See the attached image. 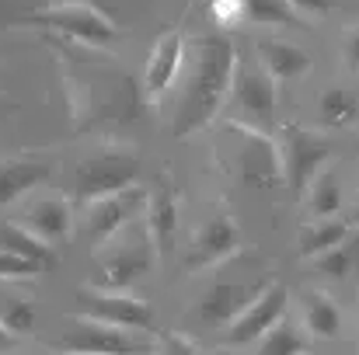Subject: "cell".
Here are the masks:
<instances>
[{
  "instance_id": "6da1fadb",
  "label": "cell",
  "mask_w": 359,
  "mask_h": 355,
  "mask_svg": "<svg viewBox=\"0 0 359 355\" xmlns=\"http://www.w3.org/2000/svg\"><path fill=\"white\" fill-rule=\"evenodd\" d=\"M238 67V49L220 35H203L185 49V67L178 77V109L171 118V136H192L210 125L227 105L231 81Z\"/></svg>"
},
{
  "instance_id": "7a4b0ae2",
  "label": "cell",
  "mask_w": 359,
  "mask_h": 355,
  "mask_svg": "<svg viewBox=\"0 0 359 355\" xmlns=\"http://www.w3.org/2000/svg\"><path fill=\"white\" fill-rule=\"evenodd\" d=\"M161 251L154 244V237L147 230L143 220L129 223L126 230L98 244V254H95V265H98V279L95 286H105V289H129L136 286L140 279H147L157 265Z\"/></svg>"
},
{
  "instance_id": "3957f363",
  "label": "cell",
  "mask_w": 359,
  "mask_h": 355,
  "mask_svg": "<svg viewBox=\"0 0 359 355\" xmlns=\"http://www.w3.org/2000/svg\"><path fill=\"white\" fill-rule=\"evenodd\" d=\"M136 181H140L136 150L105 143V146L91 150L77 164V171H74V199L88 206V202H95L102 195H112V192H122V188H129Z\"/></svg>"
},
{
  "instance_id": "277c9868",
  "label": "cell",
  "mask_w": 359,
  "mask_h": 355,
  "mask_svg": "<svg viewBox=\"0 0 359 355\" xmlns=\"http://www.w3.org/2000/svg\"><path fill=\"white\" fill-rule=\"evenodd\" d=\"M276 84H279V81L265 70L262 60L238 56L234 81H231V95H227L231 122L255 125V129L272 132V125H276Z\"/></svg>"
},
{
  "instance_id": "5b68a950",
  "label": "cell",
  "mask_w": 359,
  "mask_h": 355,
  "mask_svg": "<svg viewBox=\"0 0 359 355\" xmlns=\"http://www.w3.org/2000/svg\"><path fill=\"white\" fill-rule=\"evenodd\" d=\"M276 143H279V160H283V181H286V188L297 199H304V192L311 188V181L328 167L332 143L325 136H318V132L300 129V125L279 129Z\"/></svg>"
},
{
  "instance_id": "8992f818",
  "label": "cell",
  "mask_w": 359,
  "mask_h": 355,
  "mask_svg": "<svg viewBox=\"0 0 359 355\" xmlns=\"http://www.w3.org/2000/svg\"><path fill=\"white\" fill-rule=\"evenodd\" d=\"M74 314L102 321V324H116L129 331H147L154 324V310L129 296V289H105V286H91V289H77L74 296Z\"/></svg>"
},
{
  "instance_id": "52a82bcc",
  "label": "cell",
  "mask_w": 359,
  "mask_h": 355,
  "mask_svg": "<svg viewBox=\"0 0 359 355\" xmlns=\"http://www.w3.org/2000/svg\"><path fill=\"white\" fill-rule=\"evenodd\" d=\"M231 132L238 136V150H234V174L244 185H272L283 178V160H279V143L276 136H269L265 129L255 125H241L227 122Z\"/></svg>"
},
{
  "instance_id": "ba28073f",
  "label": "cell",
  "mask_w": 359,
  "mask_h": 355,
  "mask_svg": "<svg viewBox=\"0 0 359 355\" xmlns=\"http://www.w3.org/2000/svg\"><path fill=\"white\" fill-rule=\"evenodd\" d=\"M147 202H150V192H147V188H136V185L88 202V209H84V234H88V240H91V244L112 240V237L119 234V230H126L129 223L143 220Z\"/></svg>"
},
{
  "instance_id": "9c48e42d",
  "label": "cell",
  "mask_w": 359,
  "mask_h": 355,
  "mask_svg": "<svg viewBox=\"0 0 359 355\" xmlns=\"http://www.w3.org/2000/svg\"><path fill=\"white\" fill-rule=\"evenodd\" d=\"M32 21L46 25L53 32H63V35H70V39L91 46V49H105V46H112L119 39L116 25L102 11H95L91 4H56V7H46V11L32 14Z\"/></svg>"
},
{
  "instance_id": "30bf717a",
  "label": "cell",
  "mask_w": 359,
  "mask_h": 355,
  "mask_svg": "<svg viewBox=\"0 0 359 355\" xmlns=\"http://www.w3.org/2000/svg\"><path fill=\"white\" fill-rule=\"evenodd\" d=\"M286 289L279 286V282H269L244 310H241L238 317L227 324V331H224V345L227 349H244V345H255L269 328H276L283 317H286Z\"/></svg>"
},
{
  "instance_id": "8fae6325",
  "label": "cell",
  "mask_w": 359,
  "mask_h": 355,
  "mask_svg": "<svg viewBox=\"0 0 359 355\" xmlns=\"http://www.w3.org/2000/svg\"><path fill=\"white\" fill-rule=\"evenodd\" d=\"M241 247H244V237H241V227L234 223V216L217 213L192 234V244L185 251V268L199 272V268L224 265V261L238 258Z\"/></svg>"
},
{
  "instance_id": "7c38bea8",
  "label": "cell",
  "mask_w": 359,
  "mask_h": 355,
  "mask_svg": "<svg viewBox=\"0 0 359 355\" xmlns=\"http://www.w3.org/2000/svg\"><path fill=\"white\" fill-rule=\"evenodd\" d=\"M56 349L63 352H143L150 345L136 342L129 328H116V324H102V321H91V317H81L74 321V328L53 342Z\"/></svg>"
},
{
  "instance_id": "4fadbf2b",
  "label": "cell",
  "mask_w": 359,
  "mask_h": 355,
  "mask_svg": "<svg viewBox=\"0 0 359 355\" xmlns=\"http://www.w3.org/2000/svg\"><path fill=\"white\" fill-rule=\"evenodd\" d=\"M185 39H182V32H164L157 42H154V53H150V60H147V67H143V91H147V98H164L175 84H178V77H182V67H185Z\"/></svg>"
},
{
  "instance_id": "5bb4252c",
  "label": "cell",
  "mask_w": 359,
  "mask_h": 355,
  "mask_svg": "<svg viewBox=\"0 0 359 355\" xmlns=\"http://www.w3.org/2000/svg\"><path fill=\"white\" fill-rule=\"evenodd\" d=\"M265 286H269V282H262V279H258V282H244V279H231V282H227V279H220V282H213V286L199 296L192 317H203V321H210V324H231Z\"/></svg>"
},
{
  "instance_id": "9a60e30c",
  "label": "cell",
  "mask_w": 359,
  "mask_h": 355,
  "mask_svg": "<svg viewBox=\"0 0 359 355\" xmlns=\"http://www.w3.org/2000/svg\"><path fill=\"white\" fill-rule=\"evenodd\" d=\"M143 223H147V230L154 237L161 258H168L171 247H175V234H178V195H175L171 185L157 181L150 188V202H147Z\"/></svg>"
},
{
  "instance_id": "2e32d148",
  "label": "cell",
  "mask_w": 359,
  "mask_h": 355,
  "mask_svg": "<svg viewBox=\"0 0 359 355\" xmlns=\"http://www.w3.org/2000/svg\"><path fill=\"white\" fill-rule=\"evenodd\" d=\"M21 223L32 227L42 240H49L56 247V244L70 240V234H74V209L63 199H35L25 209V220Z\"/></svg>"
},
{
  "instance_id": "e0dca14e",
  "label": "cell",
  "mask_w": 359,
  "mask_h": 355,
  "mask_svg": "<svg viewBox=\"0 0 359 355\" xmlns=\"http://www.w3.org/2000/svg\"><path fill=\"white\" fill-rule=\"evenodd\" d=\"M258 60L265 63V70L276 77V81H297L311 70V56L293 46V42H283V39H265L258 42Z\"/></svg>"
},
{
  "instance_id": "ac0fdd59",
  "label": "cell",
  "mask_w": 359,
  "mask_h": 355,
  "mask_svg": "<svg viewBox=\"0 0 359 355\" xmlns=\"http://www.w3.org/2000/svg\"><path fill=\"white\" fill-rule=\"evenodd\" d=\"M46 178H49L46 160H7V164H0V206L18 202L25 192L39 188Z\"/></svg>"
},
{
  "instance_id": "d6986e66",
  "label": "cell",
  "mask_w": 359,
  "mask_h": 355,
  "mask_svg": "<svg viewBox=\"0 0 359 355\" xmlns=\"http://www.w3.org/2000/svg\"><path fill=\"white\" fill-rule=\"evenodd\" d=\"M353 223L349 220H342V216H321V220H311V223H304L300 227V237H297V251L304 254V258H318V254H325V251H332L335 244H342L346 237L353 234L349 230Z\"/></svg>"
},
{
  "instance_id": "ffe728a7",
  "label": "cell",
  "mask_w": 359,
  "mask_h": 355,
  "mask_svg": "<svg viewBox=\"0 0 359 355\" xmlns=\"http://www.w3.org/2000/svg\"><path fill=\"white\" fill-rule=\"evenodd\" d=\"M304 331L311 338H339L342 335V310L332 296L325 293H307L304 296Z\"/></svg>"
},
{
  "instance_id": "44dd1931",
  "label": "cell",
  "mask_w": 359,
  "mask_h": 355,
  "mask_svg": "<svg viewBox=\"0 0 359 355\" xmlns=\"http://www.w3.org/2000/svg\"><path fill=\"white\" fill-rule=\"evenodd\" d=\"M304 206H307L311 220L339 216V213H342V178H339L332 167H325V171L311 181V188L304 192Z\"/></svg>"
},
{
  "instance_id": "7402d4cb",
  "label": "cell",
  "mask_w": 359,
  "mask_h": 355,
  "mask_svg": "<svg viewBox=\"0 0 359 355\" xmlns=\"http://www.w3.org/2000/svg\"><path fill=\"white\" fill-rule=\"evenodd\" d=\"M0 247H7V251H14V254H21V258H32V261H39L42 268L56 261L53 244L42 240V237L35 234L32 227H25V223H0Z\"/></svg>"
},
{
  "instance_id": "603a6c76",
  "label": "cell",
  "mask_w": 359,
  "mask_h": 355,
  "mask_svg": "<svg viewBox=\"0 0 359 355\" xmlns=\"http://www.w3.org/2000/svg\"><path fill=\"white\" fill-rule=\"evenodd\" d=\"M359 116V98L346 88H328L321 98H318V118L321 125L328 129H342V125H353Z\"/></svg>"
},
{
  "instance_id": "cb8c5ba5",
  "label": "cell",
  "mask_w": 359,
  "mask_h": 355,
  "mask_svg": "<svg viewBox=\"0 0 359 355\" xmlns=\"http://www.w3.org/2000/svg\"><path fill=\"white\" fill-rule=\"evenodd\" d=\"M248 21L258 25H276V28H304V14L290 0H244Z\"/></svg>"
},
{
  "instance_id": "d4e9b609",
  "label": "cell",
  "mask_w": 359,
  "mask_h": 355,
  "mask_svg": "<svg viewBox=\"0 0 359 355\" xmlns=\"http://www.w3.org/2000/svg\"><path fill=\"white\" fill-rule=\"evenodd\" d=\"M359 265V237H346L342 244H335L332 251H325V254H318L314 258V268L321 272V275H328V279H346V275H353V268Z\"/></svg>"
},
{
  "instance_id": "484cf974",
  "label": "cell",
  "mask_w": 359,
  "mask_h": 355,
  "mask_svg": "<svg viewBox=\"0 0 359 355\" xmlns=\"http://www.w3.org/2000/svg\"><path fill=\"white\" fill-rule=\"evenodd\" d=\"M0 324H4L14 338L32 335L35 324H39L35 303H28L25 296H7V300H0Z\"/></svg>"
},
{
  "instance_id": "4316f807",
  "label": "cell",
  "mask_w": 359,
  "mask_h": 355,
  "mask_svg": "<svg viewBox=\"0 0 359 355\" xmlns=\"http://www.w3.org/2000/svg\"><path fill=\"white\" fill-rule=\"evenodd\" d=\"M255 349L265 355H297V352H307V338L297 331V328H290V324H276V328H269L258 342H255Z\"/></svg>"
},
{
  "instance_id": "83f0119b",
  "label": "cell",
  "mask_w": 359,
  "mask_h": 355,
  "mask_svg": "<svg viewBox=\"0 0 359 355\" xmlns=\"http://www.w3.org/2000/svg\"><path fill=\"white\" fill-rule=\"evenodd\" d=\"M39 272H42L39 261L21 258V254L0 247V279H32V275H39Z\"/></svg>"
},
{
  "instance_id": "f1b7e54d",
  "label": "cell",
  "mask_w": 359,
  "mask_h": 355,
  "mask_svg": "<svg viewBox=\"0 0 359 355\" xmlns=\"http://www.w3.org/2000/svg\"><path fill=\"white\" fill-rule=\"evenodd\" d=\"M213 18L220 25H241V21H248L244 0H213Z\"/></svg>"
},
{
  "instance_id": "f546056e",
  "label": "cell",
  "mask_w": 359,
  "mask_h": 355,
  "mask_svg": "<svg viewBox=\"0 0 359 355\" xmlns=\"http://www.w3.org/2000/svg\"><path fill=\"white\" fill-rule=\"evenodd\" d=\"M304 18H321V14H328V11H335L339 7V0H290Z\"/></svg>"
},
{
  "instance_id": "4dcf8cb0",
  "label": "cell",
  "mask_w": 359,
  "mask_h": 355,
  "mask_svg": "<svg viewBox=\"0 0 359 355\" xmlns=\"http://www.w3.org/2000/svg\"><path fill=\"white\" fill-rule=\"evenodd\" d=\"M342 60H346V67L353 74H359V28L346 32V39H342Z\"/></svg>"
},
{
  "instance_id": "1f68e13d",
  "label": "cell",
  "mask_w": 359,
  "mask_h": 355,
  "mask_svg": "<svg viewBox=\"0 0 359 355\" xmlns=\"http://www.w3.org/2000/svg\"><path fill=\"white\" fill-rule=\"evenodd\" d=\"M157 349H164V352H196L199 342H192V338H185L182 331H175V335H164V338L157 342Z\"/></svg>"
},
{
  "instance_id": "d6a6232c",
  "label": "cell",
  "mask_w": 359,
  "mask_h": 355,
  "mask_svg": "<svg viewBox=\"0 0 359 355\" xmlns=\"http://www.w3.org/2000/svg\"><path fill=\"white\" fill-rule=\"evenodd\" d=\"M11 345H14V335L0 324V352H4V349H11Z\"/></svg>"
},
{
  "instance_id": "836d02e7",
  "label": "cell",
  "mask_w": 359,
  "mask_h": 355,
  "mask_svg": "<svg viewBox=\"0 0 359 355\" xmlns=\"http://www.w3.org/2000/svg\"><path fill=\"white\" fill-rule=\"evenodd\" d=\"M346 220H349L353 227H359V199L353 202V209H349V216H346Z\"/></svg>"
}]
</instances>
